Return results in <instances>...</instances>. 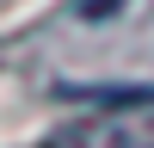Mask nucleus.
Masks as SVG:
<instances>
[]
</instances>
